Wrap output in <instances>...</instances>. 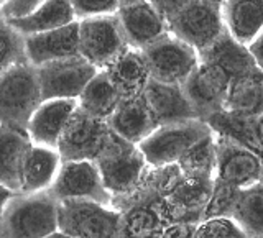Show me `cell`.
Segmentation results:
<instances>
[{"mask_svg":"<svg viewBox=\"0 0 263 238\" xmlns=\"http://www.w3.org/2000/svg\"><path fill=\"white\" fill-rule=\"evenodd\" d=\"M60 201L48 191L16 192L2 215V236H51L60 230Z\"/></svg>","mask_w":263,"mask_h":238,"instance_id":"cell-1","label":"cell"},{"mask_svg":"<svg viewBox=\"0 0 263 238\" xmlns=\"http://www.w3.org/2000/svg\"><path fill=\"white\" fill-rule=\"evenodd\" d=\"M43 102L36 66L15 64L0 76V123L28 128L33 112Z\"/></svg>","mask_w":263,"mask_h":238,"instance_id":"cell-2","label":"cell"},{"mask_svg":"<svg viewBox=\"0 0 263 238\" xmlns=\"http://www.w3.org/2000/svg\"><path fill=\"white\" fill-rule=\"evenodd\" d=\"M117 133L112 130L107 118H99L78 107L58 143V151L63 161L69 160H92L97 161Z\"/></svg>","mask_w":263,"mask_h":238,"instance_id":"cell-3","label":"cell"},{"mask_svg":"<svg viewBox=\"0 0 263 238\" xmlns=\"http://www.w3.org/2000/svg\"><path fill=\"white\" fill-rule=\"evenodd\" d=\"M58 219L66 236H120L122 212L110 204L89 199L61 201Z\"/></svg>","mask_w":263,"mask_h":238,"instance_id":"cell-4","label":"cell"},{"mask_svg":"<svg viewBox=\"0 0 263 238\" xmlns=\"http://www.w3.org/2000/svg\"><path fill=\"white\" fill-rule=\"evenodd\" d=\"M211 131L208 122L202 118L164 123L156 127L143 142H140L138 148L152 166L173 164L178 163L189 148Z\"/></svg>","mask_w":263,"mask_h":238,"instance_id":"cell-5","label":"cell"},{"mask_svg":"<svg viewBox=\"0 0 263 238\" xmlns=\"http://www.w3.org/2000/svg\"><path fill=\"white\" fill-rule=\"evenodd\" d=\"M128 48L117 13L79 20V54L97 69H107Z\"/></svg>","mask_w":263,"mask_h":238,"instance_id":"cell-6","label":"cell"},{"mask_svg":"<svg viewBox=\"0 0 263 238\" xmlns=\"http://www.w3.org/2000/svg\"><path fill=\"white\" fill-rule=\"evenodd\" d=\"M145 63L155 81L183 84L199 64V51L171 31L142 49Z\"/></svg>","mask_w":263,"mask_h":238,"instance_id":"cell-7","label":"cell"},{"mask_svg":"<svg viewBox=\"0 0 263 238\" xmlns=\"http://www.w3.org/2000/svg\"><path fill=\"white\" fill-rule=\"evenodd\" d=\"M96 163L112 199L134 191L148 168V161L138 145L119 135Z\"/></svg>","mask_w":263,"mask_h":238,"instance_id":"cell-8","label":"cell"},{"mask_svg":"<svg viewBox=\"0 0 263 238\" xmlns=\"http://www.w3.org/2000/svg\"><path fill=\"white\" fill-rule=\"evenodd\" d=\"M168 25L173 35L186 41L197 51L212 45L227 30L222 7L205 0H193L170 18Z\"/></svg>","mask_w":263,"mask_h":238,"instance_id":"cell-9","label":"cell"},{"mask_svg":"<svg viewBox=\"0 0 263 238\" xmlns=\"http://www.w3.org/2000/svg\"><path fill=\"white\" fill-rule=\"evenodd\" d=\"M41 95L46 98H78L97 68L81 54L36 66Z\"/></svg>","mask_w":263,"mask_h":238,"instance_id":"cell-10","label":"cell"},{"mask_svg":"<svg viewBox=\"0 0 263 238\" xmlns=\"http://www.w3.org/2000/svg\"><path fill=\"white\" fill-rule=\"evenodd\" d=\"M48 191L60 202L89 199L112 205V194L107 191L97 163L92 160L63 161L60 172Z\"/></svg>","mask_w":263,"mask_h":238,"instance_id":"cell-11","label":"cell"},{"mask_svg":"<svg viewBox=\"0 0 263 238\" xmlns=\"http://www.w3.org/2000/svg\"><path fill=\"white\" fill-rule=\"evenodd\" d=\"M214 187V179H199L184 176L178 186L164 197L156 207L163 220L170 222H187L199 224L204 219Z\"/></svg>","mask_w":263,"mask_h":238,"instance_id":"cell-12","label":"cell"},{"mask_svg":"<svg viewBox=\"0 0 263 238\" xmlns=\"http://www.w3.org/2000/svg\"><path fill=\"white\" fill-rule=\"evenodd\" d=\"M229 84L230 74L227 71L216 64L199 61L181 86L197 115L204 120L212 112L224 109Z\"/></svg>","mask_w":263,"mask_h":238,"instance_id":"cell-13","label":"cell"},{"mask_svg":"<svg viewBox=\"0 0 263 238\" xmlns=\"http://www.w3.org/2000/svg\"><path fill=\"white\" fill-rule=\"evenodd\" d=\"M212 135L217 148L216 177L240 189L260 183L261 156L220 135Z\"/></svg>","mask_w":263,"mask_h":238,"instance_id":"cell-14","label":"cell"},{"mask_svg":"<svg viewBox=\"0 0 263 238\" xmlns=\"http://www.w3.org/2000/svg\"><path fill=\"white\" fill-rule=\"evenodd\" d=\"M117 15L132 48L143 49L170 31L168 20L150 4V0L120 5Z\"/></svg>","mask_w":263,"mask_h":238,"instance_id":"cell-15","label":"cell"},{"mask_svg":"<svg viewBox=\"0 0 263 238\" xmlns=\"http://www.w3.org/2000/svg\"><path fill=\"white\" fill-rule=\"evenodd\" d=\"M25 49H27L28 61L35 66L78 56L79 20L54 30L27 35L25 36Z\"/></svg>","mask_w":263,"mask_h":238,"instance_id":"cell-16","label":"cell"},{"mask_svg":"<svg viewBox=\"0 0 263 238\" xmlns=\"http://www.w3.org/2000/svg\"><path fill=\"white\" fill-rule=\"evenodd\" d=\"M33 140L27 128L0 123V183L20 192Z\"/></svg>","mask_w":263,"mask_h":238,"instance_id":"cell-17","label":"cell"},{"mask_svg":"<svg viewBox=\"0 0 263 238\" xmlns=\"http://www.w3.org/2000/svg\"><path fill=\"white\" fill-rule=\"evenodd\" d=\"M78 107V98H46L41 102L27 128L33 143L58 148L63 131Z\"/></svg>","mask_w":263,"mask_h":238,"instance_id":"cell-18","label":"cell"},{"mask_svg":"<svg viewBox=\"0 0 263 238\" xmlns=\"http://www.w3.org/2000/svg\"><path fill=\"white\" fill-rule=\"evenodd\" d=\"M143 98L160 125L181 120L201 118L181 84H170L150 79L143 90Z\"/></svg>","mask_w":263,"mask_h":238,"instance_id":"cell-19","label":"cell"},{"mask_svg":"<svg viewBox=\"0 0 263 238\" xmlns=\"http://www.w3.org/2000/svg\"><path fill=\"white\" fill-rule=\"evenodd\" d=\"M112 130L127 142L138 145L140 142L160 127L143 95L134 98H122V102L109 117Z\"/></svg>","mask_w":263,"mask_h":238,"instance_id":"cell-20","label":"cell"},{"mask_svg":"<svg viewBox=\"0 0 263 238\" xmlns=\"http://www.w3.org/2000/svg\"><path fill=\"white\" fill-rule=\"evenodd\" d=\"M105 71L122 98L143 95V90L152 79L142 49L132 46L123 54H120Z\"/></svg>","mask_w":263,"mask_h":238,"instance_id":"cell-21","label":"cell"},{"mask_svg":"<svg viewBox=\"0 0 263 238\" xmlns=\"http://www.w3.org/2000/svg\"><path fill=\"white\" fill-rule=\"evenodd\" d=\"M199 61L219 66L230 74V77L260 69L253 60L249 46L234 38L229 30L222 33L212 45L199 51Z\"/></svg>","mask_w":263,"mask_h":238,"instance_id":"cell-22","label":"cell"},{"mask_svg":"<svg viewBox=\"0 0 263 238\" xmlns=\"http://www.w3.org/2000/svg\"><path fill=\"white\" fill-rule=\"evenodd\" d=\"M204 120L208 122L212 133L250 148V150L258 153L260 156L263 154V140L260 136L257 117H250V115H242L222 109L217 112H212Z\"/></svg>","mask_w":263,"mask_h":238,"instance_id":"cell-23","label":"cell"},{"mask_svg":"<svg viewBox=\"0 0 263 238\" xmlns=\"http://www.w3.org/2000/svg\"><path fill=\"white\" fill-rule=\"evenodd\" d=\"M63 164L58 148L33 143L23 169V184L20 192H38L51 187Z\"/></svg>","mask_w":263,"mask_h":238,"instance_id":"cell-24","label":"cell"},{"mask_svg":"<svg viewBox=\"0 0 263 238\" xmlns=\"http://www.w3.org/2000/svg\"><path fill=\"white\" fill-rule=\"evenodd\" d=\"M224 109L229 112L260 117L263 115V71L255 69L230 77Z\"/></svg>","mask_w":263,"mask_h":238,"instance_id":"cell-25","label":"cell"},{"mask_svg":"<svg viewBox=\"0 0 263 238\" xmlns=\"http://www.w3.org/2000/svg\"><path fill=\"white\" fill-rule=\"evenodd\" d=\"M222 15L229 33L249 45L263 30V0H224Z\"/></svg>","mask_w":263,"mask_h":238,"instance_id":"cell-26","label":"cell"},{"mask_svg":"<svg viewBox=\"0 0 263 238\" xmlns=\"http://www.w3.org/2000/svg\"><path fill=\"white\" fill-rule=\"evenodd\" d=\"M76 20L78 16L69 0H45L33 13L22 18H8V22L25 36L60 28Z\"/></svg>","mask_w":263,"mask_h":238,"instance_id":"cell-27","label":"cell"},{"mask_svg":"<svg viewBox=\"0 0 263 238\" xmlns=\"http://www.w3.org/2000/svg\"><path fill=\"white\" fill-rule=\"evenodd\" d=\"M120 102L122 95L112 84L105 69H99L78 97V104L82 110L94 115V117L107 120L115 112Z\"/></svg>","mask_w":263,"mask_h":238,"instance_id":"cell-28","label":"cell"},{"mask_svg":"<svg viewBox=\"0 0 263 238\" xmlns=\"http://www.w3.org/2000/svg\"><path fill=\"white\" fill-rule=\"evenodd\" d=\"M232 217L247 236H263V184L255 183L238 191Z\"/></svg>","mask_w":263,"mask_h":238,"instance_id":"cell-29","label":"cell"},{"mask_svg":"<svg viewBox=\"0 0 263 238\" xmlns=\"http://www.w3.org/2000/svg\"><path fill=\"white\" fill-rule=\"evenodd\" d=\"M178 164L181 171H183V174L187 177L216 179L217 148L212 131L189 148L179 158Z\"/></svg>","mask_w":263,"mask_h":238,"instance_id":"cell-30","label":"cell"},{"mask_svg":"<svg viewBox=\"0 0 263 238\" xmlns=\"http://www.w3.org/2000/svg\"><path fill=\"white\" fill-rule=\"evenodd\" d=\"M166 222L152 205H132L122 212L120 236H161Z\"/></svg>","mask_w":263,"mask_h":238,"instance_id":"cell-31","label":"cell"},{"mask_svg":"<svg viewBox=\"0 0 263 238\" xmlns=\"http://www.w3.org/2000/svg\"><path fill=\"white\" fill-rule=\"evenodd\" d=\"M28 61L25 49V35L0 13V76L15 64Z\"/></svg>","mask_w":263,"mask_h":238,"instance_id":"cell-32","label":"cell"},{"mask_svg":"<svg viewBox=\"0 0 263 238\" xmlns=\"http://www.w3.org/2000/svg\"><path fill=\"white\" fill-rule=\"evenodd\" d=\"M238 191H240V187H235V186L226 183V181H220L217 177L214 179L212 194L208 202V207H205L204 219L205 217H219V215H222V217L232 215Z\"/></svg>","mask_w":263,"mask_h":238,"instance_id":"cell-33","label":"cell"},{"mask_svg":"<svg viewBox=\"0 0 263 238\" xmlns=\"http://www.w3.org/2000/svg\"><path fill=\"white\" fill-rule=\"evenodd\" d=\"M197 238H238L247 236L240 225L232 217H205L196 227Z\"/></svg>","mask_w":263,"mask_h":238,"instance_id":"cell-34","label":"cell"},{"mask_svg":"<svg viewBox=\"0 0 263 238\" xmlns=\"http://www.w3.org/2000/svg\"><path fill=\"white\" fill-rule=\"evenodd\" d=\"M69 2L78 20L101 15H114L120 8V0H69Z\"/></svg>","mask_w":263,"mask_h":238,"instance_id":"cell-35","label":"cell"},{"mask_svg":"<svg viewBox=\"0 0 263 238\" xmlns=\"http://www.w3.org/2000/svg\"><path fill=\"white\" fill-rule=\"evenodd\" d=\"M45 0H7L5 7L0 10L7 18H22L33 13Z\"/></svg>","mask_w":263,"mask_h":238,"instance_id":"cell-36","label":"cell"},{"mask_svg":"<svg viewBox=\"0 0 263 238\" xmlns=\"http://www.w3.org/2000/svg\"><path fill=\"white\" fill-rule=\"evenodd\" d=\"M193 0H150V4L158 10L164 18L170 22L178 12L183 10L184 7H187Z\"/></svg>","mask_w":263,"mask_h":238,"instance_id":"cell-37","label":"cell"},{"mask_svg":"<svg viewBox=\"0 0 263 238\" xmlns=\"http://www.w3.org/2000/svg\"><path fill=\"white\" fill-rule=\"evenodd\" d=\"M197 224H187V222H170L164 225L161 236H194Z\"/></svg>","mask_w":263,"mask_h":238,"instance_id":"cell-38","label":"cell"},{"mask_svg":"<svg viewBox=\"0 0 263 238\" xmlns=\"http://www.w3.org/2000/svg\"><path fill=\"white\" fill-rule=\"evenodd\" d=\"M249 49H250V53L253 56V60L255 63L258 64V68L263 71V30L258 33L257 36H255L249 45Z\"/></svg>","mask_w":263,"mask_h":238,"instance_id":"cell-39","label":"cell"},{"mask_svg":"<svg viewBox=\"0 0 263 238\" xmlns=\"http://www.w3.org/2000/svg\"><path fill=\"white\" fill-rule=\"evenodd\" d=\"M15 194L16 192L12 191L10 187H7V186H4L2 183H0V219H2V215H4V210L7 207V204L10 202V199Z\"/></svg>","mask_w":263,"mask_h":238,"instance_id":"cell-40","label":"cell"},{"mask_svg":"<svg viewBox=\"0 0 263 238\" xmlns=\"http://www.w3.org/2000/svg\"><path fill=\"white\" fill-rule=\"evenodd\" d=\"M258 130H260V136L263 140V115H260V117H258Z\"/></svg>","mask_w":263,"mask_h":238,"instance_id":"cell-41","label":"cell"},{"mask_svg":"<svg viewBox=\"0 0 263 238\" xmlns=\"http://www.w3.org/2000/svg\"><path fill=\"white\" fill-rule=\"evenodd\" d=\"M142 2V0H120V5H130V4H137Z\"/></svg>","mask_w":263,"mask_h":238,"instance_id":"cell-42","label":"cell"},{"mask_svg":"<svg viewBox=\"0 0 263 238\" xmlns=\"http://www.w3.org/2000/svg\"><path fill=\"white\" fill-rule=\"evenodd\" d=\"M205 2H211V4H216V5H222L224 0H205Z\"/></svg>","mask_w":263,"mask_h":238,"instance_id":"cell-43","label":"cell"},{"mask_svg":"<svg viewBox=\"0 0 263 238\" xmlns=\"http://www.w3.org/2000/svg\"><path fill=\"white\" fill-rule=\"evenodd\" d=\"M260 183L263 184V154H261V174H260Z\"/></svg>","mask_w":263,"mask_h":238,"instance_id":"cell-44","label":"cell"},{"mask_svg":"<svg viewBox=\"0 0 263 238\" xmlns=\"http://www.w3.org/2000/svg\"><path fill=\"white\" fill-rule=\"evenodd\" d=\"M5 4H7V0H0V10H2V8L5 7Z\"/></svg>","mask_w":263,"mask_h":238,"instance_id":"cell-45","label":"cell"},{"mask_svg":"<svg viewBox=\"0 0 263 238\" xmlns=\"http://www.w3.org/2000/svg\"><path fill=\"white\" fill-rule=\"evenodd\" d=\"M0 236H2V220H0Z\"/></svg>","mask_w":263,"mask_h":238,"instance_id":"cell-46","label":"cell"}]
</instances>
